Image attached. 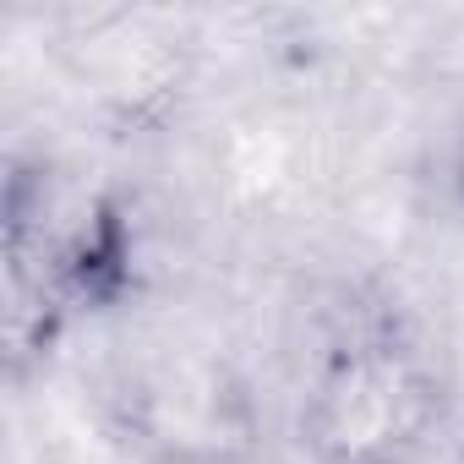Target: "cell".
<instances>
[{
	"instance_id": "3",
	"label": "cell",
	"mask_w": 464,
	"mask_h": 464,
	"mask_svg": "<svg viewBox=\"0 0 464 464\" xmlns=\"http://www.w3.org/2000/svg\"><path fill=\"white\" fill-rule=\"evenodd\" d=\"M453 186H459V197H464V137H459V153H453Z\"/></svg>"
},
{
	"instance_id": "2",
	"label": "cell",
	"mask_w": 464,
	"mask_h": 464,
	"mask_svg": "<svg viewBox=\"0 0 464 464\" xmlns=\"http://www.w3.org/2000/svg\"><path fill=\"white\" fill-rule=\"evenodd\" d=\"M121 218L115 208L72 186L44 164H17L6 186V274H12V317L28 306L66 312L99 295L121 263Z\"/></svg>"
},
{
	"instance_id": "1",
	"label": "cell",
	"mask_w": 464,
	"mask_h": 464,
	"mask_svg": "<svg viewBox=\"0 0 464 464\" xmlns=\"http://www.w3.org/2000/svg\"><path fill=\"white\" fill-rule=\"evenodd\" d=\"M442 415L437 361L399 328H355L317 361L295 431L312 464H415Z\"/></svg>"
}]
</instances>
